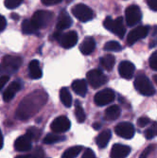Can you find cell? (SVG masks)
Segmentation results:
<instances>
[{"mask_svg": "<svg viewBox=\"0 0 157 158\" xmlns=\"http://www.w3.org/2000/svg\"><path fill=\"white\" fill-rule=\"evenodd\" d=\"M28 73L31 79L37 80L42 77V69L38 60H32L28 64Z\"/></svg>", "mask_w": 157, "mask_h": 158, "instance_id": "cell-21", "label": "cell"}, {"mask_svg": "<svg viewBox=\"0 0 157 158\" xmlns=\"http://www.w3.org/2000/svg\"><path fill=\"white\" fill-rule=\"evenodd\" d=\"M9 80H10V76H1L0 77V90H1L6 85V83L9 81Z\"/></svg>", "mask_w": 157, "mask_h": 158, "instance_id": "cell-41", "label": "cell"}, {"mask_svg": "<svg viewBox=\"0 0 157 158\" xmlns=\"http://www.w3.org/2000/svg\"><path fill=\"white\" fill-rule=\"evenodd\" d=\"M135 89L144 96H152L155 93V89L149 78L145 74H138L134 81Z\"/></svg>", "mask_w": 157, "mask_h": 158, "instance_id": "cell-3", "label": "cell"}, {"mask_svg": "<svg viewBox=\"0 0 157 158\" xmlns=\"http://www.w3.org/2000/svg\"><path fill=\"white\" fill-rule=\"evenodd\" d=\"M28 137H30L32 141H37L41 135H42V131L40 129L36 128V127H30L27 129V134H26Z\"/></svg>", "mask_w": 157, "mask_h": 158, "instance_id": "cell-30", "label": "cell"}, {"mask_svg": "<svg viewBox=\"0 0 157 158\" xmlns=\"http://www.w3.org/2000/svg\"><path fill=\"white\" fill-rule=\"evenodd\" d=\"M116 98V94L112 89L106 88L97 92L94 97V102L97 106H104L113 102Z\"/></svg>", "mask_w": 157, "mask_h": 158, "instance_id": "cell-10", "label": "cell"}, {"mask_svg": "<svg viewBox=\"0 0 157 158\" xmlns=\"http://www.w3.org/2000/svg\"><path fill=\"white\" fill-rule=\"evenodd\" d=\"M150 31L149 26H139L130 31L127 37V43L129 45H134L137 41L145 38Z\"/></svg>", "mask_w": 157, "mask_h": 158, "instance_id": "cell-12", "label": "cell"}, {"mask_svg": "<svg viewBox=\"0 0 157 158\" xmlns=\"http://www.w3.org/2000/svg\"><path fill=\"white\" fill-rule=\"evenodd\" d=\"M71 127L70 120L65 116L56 118L50 124V129L55 134H63L67 132Z\"/></svg>", "mask_w": 157, "mask_h": 158, "instance_id": "cell-11", "label": "cell"}, {"mask_svg": "<svg viewBox=\"0 0 157 158\" xmlns=\"http://www.w3.org/2000/svg\"><path fill=\"white\" fill-rule=\"evenodd\" d=\"M3 135H2V132L0 130V150L3 148Z\"/></svg>", "mask_w": 157, "mask_h": 158, "instance_id": "cell-43", "label": "cell"}, {"mask_svg": "<svg viewBox=\"0 0 157 158\" xmlns=\"http://www.w3.org/2000/svg\"><path fill=\"white\" fill-rule=\"evenodd\" d=\"M153 149H154V147H153V146H149L148 148H146V149L143 151V152L141 153V155H140V157H139V158H148L149 154L153 151Z\"/></svg>", "mask_w": 157, "mask_h": 158, "instance_id": "cell-38", "label": "cell"}, {"mask_svg": "<svg viewBox=\"0 0 157 158\" xmlns=\"http://www.w3.org/2000/svg\"><path fill=\"white\" fill-rule=\"evenodd\" d=\"M83 150L82 146H73L70 147L67 150L64 151V152L62 155V158H76L81 152Z\"/></svg>", "mask_w": 157, "mask_h": 158, "instance_id": "cell-27", "label": "cell"}, {"mask_svg": "<svg viewBox=\"0 0 157 158\" xmlns=\"http://www.w3.org/2000/svg\"><path fill=\"white\" fill-rule=\"evenodd\" d=\"M60 98L65 107L69 108L72 105V97H71V94L67 88L64 87L60 90Z\"/></svg>", "mask_w": 157, "mask_h": 158, "instance_id": "cell-26", "label": "cell"}, {"mask_svg": "<svg viewBox=\"0 0 157 158\" xmlns=\"http://www.w3.org/2000/svg\"><path fill=\"white\" fill-rule=\"evenodd\" d=\"M28 158H44L45 156V153H44V151H43L42 148L40 147H37L33 150V152L30 154H27Z\"/></svg>", "mask_w": 157, "mask_h": 158, "instance_id": "cell-34", "label": "cell"}, {"mask_svg": "<svg viewBox=\"0 0 157 158\" xmlns=\"http://www.w3.org/2000/svg\"><path fill=\"white\" fill-rule=\"evenodd\" d=\"M86 80L88 83L91 85V87L97 89L101 87L103 84L106 83L108 81L107 77L103 74V72L99 69H93L90 70L89 72L86 74Z\"/></svg>", "mask_w": 157, "mask_h": 158, "instance_id": "cell-7", "label": "cell"}, {"mask_svg": "<svg viewBox=\"0 0 157 158\" xmlns=\"http://www.w3.org/2000/svg\"><path fill=\"white\" fill-rule=\"evenodd\" d=\"M54 38L64 48H72L76 46L79 40V36L76 31H67L64 33L56 32L54 34Z\"/></svg>", "mask_w": 157, "mask_h": 158, "instance_id": "cell-5", "label": "cell"}, {"mask_svg": "<svg viewBox=\"0 0 157 158\" xmlns=\"http://www.w3.org/2000/svg\"><path fill=\"white\" fill-rule=\"evenodd\" d=\"M151 123V119L148 117H141L137 119V125L140 128H144Z\"/></svg>", "mask_w": 157, "mask_h": 158, "instance_id": "cell-36", "label": "cell"}, {"mask_svg": "<svg viewBox=\"0 0 157 158\" xmlns=\"http://www.w3.org/2000/svg\"><path fill=\"white\" fill-rule=\"evenodd\" d=\"M111 136H112V134L110 130H104L99 134L96 138V143L98 146V148L104 149L108 145V143L111 139Z\"/></svg>", "mask_w": 157, "mask_h": 158, "instance_id": "cell-24", "label": "cell"}, {"mask_svg": "<svg viewBox=\"0 0 157 158\" xmlns=\"http://www.w3.org/2000/svg\"><path fill=\"white\" fill-rule=\"evenodd\" d=\"M116 134L125 139H131L134 135V127L130 122H120L115 127Z\"/></svg>", "mask_w": 157, "mask_h": 158, "instance_id": "cell-13", "label": "cell"}, {"mask_svg": "<svg viewBox=\"0 0 157 158\" xmlns=\"http://www.w3.org/2000/svg\"><path fill=\"white\" fill-rule=\"evenodd\" d=\"M22 64V59L18 56L6 55L0 64V74L2 76H10L15 73Z\"/></svg>", "mask_w": 157, "mask_h": 158, "instance_id": "cell-2", "label": "cell"}, {"mask_svg": "<svg viewBox=\"0 0 157 158\" xmlns=\"http://www.w3.org/2000/svg\"><path fill=\"white\" fill-rule=\"evenodd\" d=\"M120 116V108L118 105H112L108 107L104 112V119L105 120H116Z\"/></svg>", "mask_w": 157, "mask_h": 158, "instance_id": "cell-22", "label": "cell"}, {"mask_svg": "<svg viewBox=\"0 0 157 158\" xmlns=\"http://www.w3.org/2000/svg\"><path fill=\"white\" fill-rule=\"evenodd\" d=\"M22 31L25 34H36L38 32V28L34 26L31 19H26L22 23Z\"/></svg>", "mask_w": 157, "mask_h": 158, "instance_id": "cell-25", "label": "cell"}, {"mask_svg": "<svg viewBox=\"0 0 157 158\" xmlns=\"http://www.w3.org/2000/svg\"><path fill=\"white\" fill-rule=\"evenodd\" d=\"M53 20V13L48 10H38L36 11L31 18L34 26L40 30L48 27Z\"/></svg>", "mask_w": 157, "mask_h": 158, "instance_id": "cell-6", "label": "cell"}, {"mask_svg": "<svg viewBox=\"0 0 157 158\" xmlns=\"http://www.w3.org/2000/svg\"><path fill=\"white\" fill-rule=\"evenodd\" d=\"M15 158H28V156H27V155H18Z\"/></svg>", "mask_w": 157, "mask_h": 158, "instance_id": "cell-45", "label": "cell"}, {"mask_svg": "<svg viewBox=\"0 0 157 158\" xmlns=\"http://www.w3.org/2000/svg\"><path fill=\"white\" fill-rule=\"evenodd\" d=\"M81 158H97V157H96L95 152L91 149H86V150H84V152Z\"/></svg>", "mask_w": 157, "mask_h": 158, "instance_id": "cell-37", "label": "cell"}, {"mask_svg": "<svg viewBox=\"0 0 157 158\" xmlns=\"http://www.w3.org/2000/svg\"><path fill=\"white\" fill-rule=\"evenodd\" d=\"M96 48V42L93 37H86L84 38L82 43L80 46V50L83 55H89L92 52H94Z\"/></svg>", "mask_w": 157, "mask_h": 158, "instance_id": "cell-19", "label": "cell"}, {"mask_svg": "<svg viewBox=\"0 0 157 158\" xmlns=\"http://www.w3.org/2000/svg\"><path fill=\"white\" fill-rule=\"evenodd\" d=\"M21 89V84L18 81H12L8 87L6 88V90L3 93V99L4 102H9L13 98V97L15 96V94Z\"/></svg>", "mask_w": 157, "mask_h": 158, "instance_id": "cell-18", "label": "cell"}, {"mask_svg": "<svg viewBox=\"0 0 157 158\" xmlns=\"http://www.w3.org/2000/svg\"><path fill=\"white\" fill-rule=\"evenodd\" d=\"M47 102L48 94L44 90H34L21 100L15 111V117L20 120H27L36 114Z\"/></svg>", "mask_w": 157, "mask_h": 158, "instance_id": "cell-1", "label": "cell"}, {"mask_svg": "<svg viewBox=\"0 0 157 158\" xmlns=\"http://www.w3.org/2000/svg\"><path fill=\"white\" fill-rule=\"evenodd\" d=\"M146 1L151 10L157 11V0H146Z\"/></svg>", "mask_w": 157, "mask_h": 158, "instance_id": "cell-40", "label": "cell"}, {"mask_svg": "<svg viewBox=\"0 0 157 158\" xmlns=\"http://www.w3.org/2000/svg\"><path fill=\"white\" fill-rule=\"evenodd\" d=\"M134 71H135L134 64L129 61H123L119 64L118 72L121 78L123 79H126V80L132 79L134 74Z\"/></svg>", "mask_w": 157, "mask_h": 158, "instance_id": "cell-14", "label": "cell"}, {"mask_svg": "<svg viewBox=\"0 0 157 158\" xmlns=\"http://www.w3.org/2000/svg\"><path fill=\"white\" fill-rule=\"evenodd\" d=\"M125 18L126 23L129 27H133L139 23L142 19V12L138 6L131 5L125 10Z\"/></svg>", "mask_w": 157, "mask_h": 158, "instance_id": "cell-9", "label": "cell"}, {"mask_svg": "<svg viewBox=\"0 0 157 158\" xmlns=\"http://www.w3.org/2000/svg\"><path fill=\"white\" fill-rule=\"evenodd\" d=\"M153 81H154V82H155V83L157 84V74L153 76Z\"/></svg>", "mask_w": 157, "mask_h": 158, "instance_id": "cell-46", "label": "cell"}, {"mask_svg": "<svg viewBox=\"0 0 157 158\" xmlns=\"http://www.w3.org/2000/svg\"><path fill=\"white\" fill-rule=\"evenodd\" d=\"M103 26L105 28H107L108 31H110L111 32L118 35L120 39H122L125 35L126 28H125L122 17H118L117 19L114 20L112 17L108 16L104 20Z\"/></svg>", "mask_w": 157, "mask_h": 158, "instance_id": "cell-4", "label": "cell"}, {"mask_svg": "<svg viewBox=\"0 0 157 158\" xmlns=\"http://www.w3.org/2000/svg\"><path fill=\"white\" fill-rule=\"evenodd\" d=\"M121 46L119 43L117 41H109L103 47V49L105 51H120L121 50Z\"/></svg>", "mask_w": 157, "mask_h": 158, "instance_id": "cell-32", "label": "cell"}, {"mask_svg": "<svg viewBox=\"0 0 157 158\" xmlns=\"http://www.w3.org/2000/svg\"><path fill=\"white\" fill-rule=\"evenodd\" d=\"M144 135L147 139H151V138L157 136V122L156 121H153L151 124V126L145 131Z\"/></svg>", "mask_w": 157, "mask_h": 158, "instance_id": "cell-31", "label": "cell"}, {"mask_svg": "<svg viewBox=\"0 0 157 158\" xmlns=\"http://www.w3.org/2000/svg\"><path fill=\"white\" fill-rule=\"evenodd\" d=\"M41 1L46 6H52V5H57L61 3L63 0H41Z\"/></svg>", "mask_w": 157, "mask_h": 158, "instance_id": "cell-39", "label": "cell"}, {"mask_svg": "<svg viewBox=\"0 0 157 158\" xmlns=\"http://www.w3.org/2000/svg\"><path fill=\"white\" fill-rule=\"evenodd\" d=\"M23 1H24V0H5L4 4H5L6 8H8L10 10H12V9L17 8L19 5H21Z\"/></svg>", "mask_w": 157, "mask_h": 158, "instance_id": "cell-33", "label": "cell"}, {"mask_svg": "<svg viewBox=\"0 0 157 158\" xmlns=\"http://www.w3.org/2000/svg\"><path fill=\"white\" fill-rule=\"evenodd\" d=\"M93 127L95 128V130H98V129H101V123H98V122H97V123H94Z\"/></svg>", "mask_w": 157, "mask_h": 158, "instance_id": "cell-44", "label": "cell"}, {"mask_svg": "<svg viewBox=\"0 0 157 158\" xmlns=\"http://www.w3.org/2000/svg\"><path fill=\"white\" fill-rule=\"evenodd\" d=\"M32 148V140L27 135L19 136L14 141V149L18 152H28Z\"/></svg>", "mask_w": 157, "mask_h": 158, "instance_id": "cell-15", "label": "cell"}, {"mask_svg": "<svg viewBox=\"0 0 157 158\" xmlns=\"http://www.w3.org/2000/svg\"><path fill=\"white\" fill-rule=\"evenodd\" d=\"M72 14L80 21L87 22L93 18V10L84 4H77L72 8Z\"/></svg>", "mask_w": 157, "mask_h": 158, "instance_id": "cell-8", "label": "cell"}, {"mask_svg": "<svg viewBox=\"0 0 157 158\" xmlns=\"http://www.w3.org/2000/svg\"><path fill=\"white\" fill-rule=\"evenodd\" d=\"M149 64H150V66L152 70L157 71V51H154L151 55L150 60H149Z\"/></svg>", "mask_w": 157, "mask_h": 158, "instance_id": "cell-35", "label": "cell"}, {"mask_svg": "<svg viewBox=\"0 0 157 158\" xmlns=\"http://www.w3.org/2000/svg\"><path fill=\"white\" fill-rule=\"evenodd\" d=\"M99 64H101V67L104 68L105 70L112 71L114 66H115V64H116V57L112 54H106L101 58Z\"/></svg>", "mask_w": 157, "mask_h": 158, "instance_id": "cell-23", "label": "cell"}, {"mask_svg": "<svg viewBox=\"0 0 157 158\" xmlns=\"http://www.w3.org/2000/svg\"><path fill=\"white\" fill-rule=\"evenodd\" d=\"M75 117L77 118V120L80 123H82L85 121V118H86V116H85V113L84 110L80 102V100H77L76 103H75Z\"/></svg>", "mask_w": 157, "mask_h": 158, "instance_id": "cell-29", "label": "cell"}, {"mask_svg": "<svg viewBox=\"0 0 157 158\" xmlns=\"http://www.w3.org/2000/svg\"><path fill=\"white\" fill-rule=\"evenodd\" d=\"M72 26V19L69 16V14L66 12V10H62L59 14L58 21H57L56 27L58 31H64L66 28H69Z\"/></svg>", "mask_w": 157, "mask_h": 158, "instance_id": "cell-17", "label": "cell"}, {"mask_svg": "<svg viewBox=\"0 0 157 158\" xmlns=\"http://www.w3.org/2000/svg\"><path fill=\"white\" fill-rule=\"evenodd\" d=\"M73 91L80 97H85L87 93V83L84 80H75L72 82Z\"/></svg>", "mask_w": 157, "mask_h": 158, "instance_id": "cell-20", "label": "cell"}, {"mask_svg": "<svg viewBox=\"0 0 157 158\" xmlns=\"http://www.w3.org/2000/svg\"><path fill=\"white\" fill-rule=\"evenodd\" d=\"M62 140H64V136L60 135H58V134H55V133H51V134L47 135L43 141H44L45 144L51 145V144H54V143L60 142V141H62Z\"/></svg>", "mask_w": 157, "mask_h": 158, "instance_id": "cell-28", "label": "cell"}, {"mask_svg": "<svg viewBox=\"0 0 157 158\" xmlns=\"http://www.w3.org/2000/svg\"><path fill=\"white\" fill-rule=\"evenodd\" d=\"M7 26V21L6 18L0 14V31H3L5 30V27Z\"/></svg>", "mask_w": 157, "mask_h": 158, "instance_id": "cell-42", "label": "cell"}, {"mask_svg": "<svg viewBox=\"0 0 157 158\" xmlns=\"http://www.w3.org/2000/svg\"><path fill=\"white\" fill-rule=\"evenodd\" d=\"M131 152V148L127 145L117 143L111 150V158H126Z\"/></svg>", "mask_w": 157, "mask_h": 158, "instance_id": "cell-16", "label": "cell"}]
</instances>
